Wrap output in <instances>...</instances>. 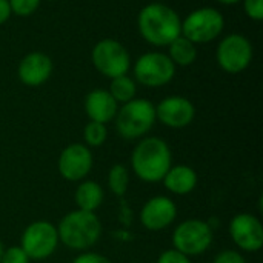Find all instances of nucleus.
I'll return each mask as SVG.
<instances>
[{
  "instance_id": "nucleus-1",
  "label": "nucleus",
  "mask_w": 263,
  "mask_h": 263,
  "mask_svg": "<svg viewBox=\"0 0 263 263\" xmlns=\"http://www.w3.org/2000/svg\"><path fill=\"white\" fill-rule=\"evenodd\" d=\"M137 23L142 37L156 46L170 45L182 34V20L179 14L163 3L146 5L140 11Z\"/></svg>"
},
{
  "instance_id": "nucleus-2",
  "label": "nucleus",
  "mask_w": 263,
  "mask_h": 263,
  "mask_svg": "<svg viewBox=\"0 0 263 263\" xmlns=\"http://www.w3.org/2000/svg\"><path fill=\"white\" fill-rule=\"evenodd\" d=\"M131 163L142 180L159 182L171 168V151L162 139L148 137L136 146Z\"/></svg>"
},
{
  "instance_id": "nucleus-3",
  "label": "nucleus",
  "mask_w": 263,
  "mask_h": 263,
  "mask_svg": "<svg viewBox=\"0 0 263 263\" xmlns=\"http://www.w3.org/2000/svg\"><path fill=\"white\" fill-rule=\"evenodd\" d=\"M57 234L59 240H62L68 248L86 250L99 240L102 225L94 213L79 210L62 219Z\"/></svg>"
},
{
  "instance_id": "nucleus-4",
  "label": "nucleus",
  "mask_w": 263,
  "mask_h": 263,
  "mask_svg": "<svg viewBox=\"0 0 263 263\" xmlns=\"http://www.w3.org/2000/svg\"><path fill=\"white\" fill-rule=\"evenodd\" d=\"M116 126L122 137L137 139L146 134L156 122V108L146 99H133L116 114Z\"/></svg>"
},
{
  "instance_id": "nucleus-5",
  "label": "nucleus",
  "mask_w": 263,
  "mask_h": 263,
  "mask_svg": "<svg viewBox=\"0 0 263 263\" xmlns=\"http://www.w3.org/2000/svg\"><path fill=\"white\" fill-rule=\"evenodd\" d=\"M225 18L214 8H199L182 22V35L196 43H208L220 35Z\"/></svg>"
},
{
  "instance_id": "nucleus-6",
  "label": "nucleus",
  "mask_w": 263,
  "mask_h": 263,
  "mask_svg": "<svg viewBox=\"0 0 263 263\" xmlns=\"http://www.w3.org/2000/svg\"><path fill=\"white\" fill-rule=\"evenodd\" d=\"M92 63L96 69L109 77L125 76L129 69L131 59L128 49L114 39H103L92 48Z\"/></svg>"
},
{
  "instance_id": "nucleus-7",
  "label": "nucleus",
  "mask_w": 263,
  "mask_h": 263,
  "mask_svg": "<svg viewBox=\"0 0 263 263\" xmlns=\"http://www.w3.org/2000/svg\"><path fill=\"white\" fill-rule=\"evenodd\" d=\"M176 74V65L162 52H146L140 55L134 65L136 79L149 88H159L173 80Z\"/></svg>"
},
{
  "instance_id": "nucleus-8",
  "label": "nucleus",
  "mask_w": 263,
  "mask_h": 263,
  "mask_svg": "<svg viewBox=\"0 0 263 263\" xmlns=\"http://www.w3.org/2000/svg\"><path fill=\"white\" fill-rule=\"evenodd\" d=\"M213 242V231L206 222L186 220L180 223L173 236L176 251L185 256H197L205 253Z\"/></svg>"
},
{
  "instance_id": "nucleus-9",
  "label": "nucleus",
  "mask_w": 263,
  "mask_h": 263,
  "mask_svg": "<svg viewBox=\"0 0 263 263\" xmlns=\"http://www.w3.org/2000/svg\"><path fill=\"white\" fill-rule=\"evenodd\" d=\"M253 60L251 42L242 34L227 35L217 46V62L230 74H239L248 68Z\"/></svg>"
},
{
  "instance_id": "nucleus-10",
  "label": "nucleus",
  "mask_w": 263,
  "mask_h": 263,
  "mask_svg": "<svg viewBox=\"0 0 263 263\" xmlns=\"http://www.w3.org/2000/svg\"><path fill=\"white\" fill-rule=\"evenodd\" d=\"M59 243L57 230L49 222L31 223L22 237V250L29 259H46L54 253Z\"/></svg>"
},
{
  "instance_id": "nucleus-11",
  "label": "nucleus",
  "mask_w": 263,
  "mask_h": 263,
  "mask_svg": "<svg viewBox=\"0 0 263 263\" xmlns=\"http://www.w3.org/2000/svg\"><path fill=\"white\" fill-rule=\"evenodd\" d=\"M230 233L234 243L245 251H259L263 247V228L257 217L239 214L231 220Z\"/></svg>"
},
{
  "instance_id": "nucleus-12",
  "label": "nucleus",
  "mask_w": 263,
  "mask_h": 263,
  "mask_svg": "<svg viewBox=\"0 0 263 263\" xmlns=\"http://www.w3.org/2000/svg\"><path fill=\"white\" fill-rule=\"evenodd\" d=\"M92 168V156L91 151L80 145L74 143L66 146L59 159V171L62 177L66 180L76 182L88 176V173Z\"/></svg>"
},
{
  "instance_id": "nucleus-13",
  "label": "nucleus",
  "mask_w": 263,
  "mask_h": 263,
  "mask_svg": "<svg viewBox=\"0 0 263 263\" xmlns=\"http://www.w3.org/2000/svg\"><path fill=\"white\" fill-rule=\"evenodd\" d=\"M194 105L180 96L166 97L156 108V117L170 128H185L194 119Z\"/></svg>"
},
{
  "instance_id": "nucleus-14",
  "label": "nucleus",
  "mask_w": 263,
  "mask_h": 263,
  "mask_svg": "<svg viewBox=\"0 0 263 263\" xmlns=\"http://www.w3.org/2000/svg\"><path fill=\"white\" fill-rule=\"evenodd\" d=\"M177 210L171 199L168 197H154L148 200L142 210L140 219L146 230L160 231L171 225L176 219Z\"/></svg>"
},
{
  "instance_id": "nucleus-15",
  "label": "nucleus",
  "mask_w": 263,
  "mask_h": 263,
  "mask_svg": "<svg viewBox=\"0 0 263 263\" xmlns=\"http://www.w3.org/2000/svg\"><path fill=\"white\" fill-rule=\"evenodd\" d=\"M52 72V60L43 52L26 54L18 65V79L28 86H39L45 83Z\"/></svg>"
},
{
  "instance_id": "nucleus-16",
  "label": "nucleus",
  "mask_w": 263,
  "mask_h": 263,
  "mask_svg": "<svg viewBox=\"0 0 263 263\" xmlns=\"http://www.w3.org/2000/svg\"><path fill=\"white\" fill-rule=\"evenodd\" d=\"M85 109H86V114L91 119V122H99V123L105 125L116 117L117 102L109 94V91L94 89L86 96Z\"/></svg>"
},
{
  "instance_id": "nucleus-17",
  "label": "nucleus",
  "mask_w": 263,
  "mask_h": 263,
  "mask_svg": "<svg viewBox=\"0 0 263 263\" xmlns=\"http://www.w3.org/2000/svg\"><path fill=\"white\" fill-rule=\"evenodd\" d=\"M165 186L174 193V194H188L196 188L197 183V176L196 173L185 165H177L174 168H170L168 173L163 177Z\"/></svg>"
},
{
  "instance_id": "nucleus-18",
  "label": "nucleus",
  "mask_w": 263,
  "mask_h": 263,
  "mask_svg": "<svg viewBox=\"0 0 263 263\" xmlns=\"http://www.w3.org/2000/svg\"><path fill=\"white\" fill-rule=\"evenodd\" d=\"M103 200V190L96 182H83L76 193V203L79 210L92 213Z\"/></svg>"
},
{
  "instance_id": "nucleus-19",
  "label": "nucleus",
  "mask_w": 263,
  "mask_h": 263,
  "mask_svg": "<svg viewBox=\"0 0 263 263\" xmlns=\"http://www.w3.org/2000/svg\"><path fill=\"white\" fill-rule=\"evenodd\" d=\"M170 59L173 60L174 65H180V66H188L191 63H194L196 57H197V49L196 45L188 40L186 37H183L182 34L174 39L170 45Z\"/></svg>"
},
{
  "instance_id": "nucleus-20",
  "label": "nucleus",
  "mask_w": 263,
  "mask_h": 263,
  "mask_svg": "<svg viewBox=\"0 0 263 263\" xmlns=\"http://www.w3.org/2000/svg\"><path fill=\"white\" fill-rule=\"evenodd\" d=\"M136 83L133 79H129L126 74L125 76H119L111 79V86H109V94L114 97L116 102H122L126 103L129 100L134 99L136 96Z\"/></svg>"
},
{
  "instance_id": "nucleus-21",
  "label": "nucleus",
  "mask_w": 263,
  "mask_h": 263,
  "mask_svg": "<svg viewBox=\"0 0 263 263\" xmlns=\"http://www.w3.org/2000/svg\"><path fill=\"white\" fill-rule=\"evenodd\" d=\"M108 183L111 191L116 196H123L128 190V183H129V176L128 171L123 165H114L109 171V177H108Z\"/></svg>"
},
{
  "instance_id": "nucleus-22",
  "label": "nucleus",
  "mask_w": 263,
  "mask_h": 263,
  "mask_svg": "<svg viewBox=\"0 0 263 263\" xmlns=\"http://www.w3.org/2000/svg\"><path fill=\"white\" fill-rule=\"evenodd\" d=\"M85 140L91 146H100L106 140L105 125L99 122H89L85 128Z\"/></svg>"
},
{
  "instance_id": "nucleus-23",
  "label": "nucleus",
  "mask_w": 263,
  "mask_h": 263,
  "mask_svg": "<svg viewBox=\"0 0 263 263\" xmlns=\"http://www.w3.org/2000/svg\"><path fill=\"white\" fill-rule=\"evenodd\" d=\"M11 12L26 17L31 15L40 5V0H8Z\"/></svg>"
},
{
  "instance_id": "nucleus-24",
  "label": "nucleus",
  "mask_w": 263,
  "mask_h": 263,
  "mask_svg": "<svg viewBox=\"0 0 263 263\" xmlns=\"http://www.w3.org/2000/svg\"><path fill=\"white\" fill-rule=\"evenodd\" d=\"M29 257L26 256V253L18 248V247H11L6 251H3L2 254V260L0 263H28Z\"/></svg>"
},
{
  "instance_id": "nucleus-25",
  "label": "nucleus",
  "mask_w": 263,
  "mask_h": 263,
  "mask_svg": "<svg viewBox=\"0 0 263 263\" xmlns=\"http://www.w3.org/2000/svg\"><path fill=\"white\" fill-rule=\"evenodd\" d=\"M243 8L250 18L256 22H260L263 18V0H245Z\"/></svg>"
},
{
  "instance_id": "nucleus-26",
  "label": "nucleus",
  "mask_w": 263,
  "mask_h": 263,
  "mask_svg": "<svg viewBox=\"0 0 263 263\" xmlns=\"http://www.w3.org/2000/svg\"><path fill=\"white\" fill-rule=\"evenodd\" d=\"M157 263H191L188 256L176 251V250H170V251H165L160 257H159V262Z\"/></svg>"
},
{
  "instance_id": "nucleus-27",
  "label": "nucleus",
  "mask_w": 263,
  "mask_h": 263,
  "mask_svg": "<svg viewBox=\"0 0 263 263\" xmlns=\"http://www.w3.org/2000/svg\"><path fill=\"white\" fill-rule=\"evenodd\" d=\"M214 263H245V259L237 251H222L216 259Z\"/></svg>"
},
{
  "instance_id": "nucleus-28",
  "label": "nucleus",
  "mask_w": 263,
  "mask_h": 263,
  "mask_svg": "<svg viewBox=\"0 0 263 263\" xmlns=\"http://www.w3.org/2000/svg\"><path fill=\"white\" fill-rule=\"evenodd\" d=\"M72 263H111L106 257L103 256H99V254H92V253H88V254H82L79 256Z\"/></svg>"
},
{
  "instance_id": "nucleus-29",
  "label": "nucleus",
  "mask_w": 263,
  "mask_h": 263,
  "mask_svg": "<svg viewBox=\"0 0 263 263\" xmlns=\"http://www.w3.org/2000/svg\"><path fill=\"white\" fill-rule=\"evenodd\" d=\"M11 15V8L8 0H0V25L5 23Z\"/></svg>"
},
{
  "instance_id": "nucleus-30",
  "label": "nucleus",
  "mask_w": 263,
  "mask_h": 263,
  "mask_svg": "<svg viewBox=\"0 0 263 263\" xmlns=\"http://www.w3.org/2000/svg\"><path fill=\"white\" fill-rule=\"evenodd\" d=\"M219 3H223V5H234V3H237V2H240V0H217Z\"/></svg>"
},
{
  "instance_id": "nucleus-31",
  "label": "nucleus",
  "mask_w": 263,
  "mask_h": 263,
  "mask_svg": "<svg viewBox=\"0 0 263 263\" xmlns=\"http://www.w3.org/2000/svg\"><path fill=\"white\" fill-rule=\"evenodd\" d=\"M2 254H3V247H2V242H0V260H2Z\"/></svg>"
},
{
  "instance_id": "nucleus-32",
  "label": "nucleus",
  "mask_w": 263,
  "mask_h": 263,
  "mask_svg": "<svg viewBox=\"0 0 263 263\" xmlns=\"http://www.w3.org/2000/svg\"><path fill=\"white\" fill-rule=\"evenodd\" d=\"M48 2H54V0H48Z\"/></svg>"
}]
</instances>
